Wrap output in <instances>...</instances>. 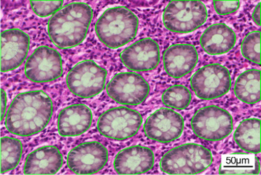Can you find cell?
Returning <instances> with one entry per match:
<instances>
[{"label": "cell", "instance_id": "6da1fadb", "mask_svg": "<svg viewBox=\"0 0 261 175\" xmlns=\"http://www.w3.org/2000/svg\"><path fill=\"white\" fill-rule=\"evenodd\" d=\"M53 103L42 91H26L14 98L9 107L5 126L9 132L21 137L36 135L48 125Z\"/></svg>", "mask_w": 261, "mask_h": 175}, {"label": "cell", "instance_id": "7a4b0ae2", "mask_svg": "<svg viewBox=\"0 0 261 175\" xmlns=\"http://www.w3.org/2000/svg\"><path fill=\"white\" fill-rule=\"evenodd\" d=\"M93 11L84 3H72L55 13L47 26L50 40L59 48H72L86 38Z\"/></svg>", "mask_w": 261, "mask_h": 175}, {"label": "cell", "instance_id": "3957f363", "mask_svg": "<svg viewBox=\"0 0 261 175\" xmlns=\"http://www.w3.org/2000/svg\"><path fill=\"white\" fill-rule=\"evenodd\" d=\"M139 30L137 16L124 7L107 9L95 24L97 37L106 47L120 48L133 41Z\"/></svg>", "mask_w": 261, "mask_h": 175}, {"label": "cell", "instance_id": "277c9868", "mask_svg": "<svg viewBox=\"0 0 261 175\" xmlns=\"http://www.w3.org/2000/svg\"><path fill=\"white\" fill-rule=\"evenodd\" d=\"M212 162L213 155L208 148L189 143L165 153L160 167L168 174H199L208 168Z\"/></svg>", "mask_w": 261, "mask_h": 175}, {"label": "cell", "instance_id": "5b68a950", "mask_svg": "<svg viewBox=\"0 0 261 175\" xmlns=\"http://www.w3.org/2000/svg\"><path fill=\"white\" fill-rule=\"evenodd\" d=\"M207 17L206 7L200 1H174L164 11L163 22L169 31L186 34L198 30Z\"/></svg>", "mask_w": 261, "mask_h": 175}, {"label": "cell", "instance_id": "8992f818", "mask_svg": "<svg viewBox=\"0 0 261 175\" xmlns=\"http://www.w3.org/2000/svg\"><path fill=\"white\" fill-rule=\"evenodd\" d=\"M143 124L141 114L126 107L107 110L98 121L99 134L114 141H124L134 137Z\"/></svg>", "mask_w": 261, "mask_h": 175}, {"label": "cell", "instance_id": "52a82bcc", "mask_svg": "<svg viewBox=\"0 0 261 175\" xmlns=\"http://www.w3.org/2000/svg\"><path fill=\"white\" fill-rule=\"evenodd\" d=\"M191 128L197 137L208 141H218L230 135L233 118L227 110L211 105L201 108L191 120Z\"/></svg>", "mask_w": 261, "mask_h": 175}, {"label": "cell", "instance_id": "ba28073f", "mask_svg": "<svg viewBox=\"0 0 261 175\" xmlns=\"http://www.w3.org/2000/svg\"><path fill=\"white\" fill-rule=\"evenodd\" d=\"M107 72L93 61H84L74 66L66 77L69 91L81 98L99 95L105 88Z\"/></svg>", "mask_w": 261, "mask_h": 175}, {"label": "cell", "instance_id": "9c48e42d", "mask_svg": "<svg viewBox=\"0 0 261 175\" xmlns=\"http://www.w3.org/2000/svg\"><path fill=\"white\" fill-rule=\"evenodd\" d=\"M196 96L202 100H214L227 95L231 86L228 69L219 64H210L197 71L191 79Z\"/></svg>", "mask_w": 261, "mask_h": 175}, {"label": "cell", "instance_id": "30bf717a", "mask_svg": "<svg viewBox=\"0 0 261 175\" xmlns=\"http://www.w3.org/2000/svg\"><path fill=\"white\" fill-rule=\"evenodd\" d=\"M107 91L109 96L120 105H138L147 99L150 89L141 75L121 72L112 78Z\"/></svg>", "mask_w": 261, "mask_h": 175}, {"label": "cell", "instance_id": "8fae6325", "mask_svg": "<svg viewBox=\"0 0 261 175\" xmlns=\"http://www.w3.org/2000/svg\"><path fill=\"white\" fill-rule=\"evenodd\" d=\"M62 72L60 53L46 46L36 48L26 62L25 76L32 82H51L59 79Z\"/></svg>", "mask_w": 261, "mask_h": 175}, {"label": "cell", "instance_id": "7c38bea8", "mask_svg": "<svg viewBox=\"0 0 261 175\" xmlns=\"http://www.w3.org/2000/svg\"><path fill=\"white\" fill-rule=\"evenodd\" d=\"M107 149L98 141H86L69 152L67 163L76 174H95L108 163Z\"/></svg>", "mask_w": 261, "mask_h": 175}, {"label": "cell", "instance_id": "4fadbf2b", "mask_svg": "<svg viewBox=\"0 0 261 175\" xmlns=\"http://www.w3.org/2000/svg\"><path fill=\"white\" fill-rule=\"evenodd\" d=\"M182 115L169 108H160L148 117L144 125L146 136L158 142H172L179 138L184 131Z\"/></svg>", "mask_w": 261, "mask_h": 175}, {"label": "cell", "instance_id": "5bb4252c", "mask_svg": "<svg viewBox=\"0 0 261 175\" xmlns=\"http://www.w3.org/2000/svg\"><path fill=\"white\" fill-rule=\"evenodd\" d=\"M120 60L134 72H150L156 69L160 63V47L152 39H142L123 50Z\"/></svg>", "mask_w": 261, "mask_h": 175}, {"label": "cell", "instance_id": "9a60e30c", "mask_svg": "<svg viewBox=\"0 0 261 175\" xmlns=\"http://www.w3.org/2000/svg\"><path fill=\"white\" fill-rule=\"evenodd\" d=\"M30 39L25 33L17 30L1 33V72L14 70L22 65L30 49Z\"/></svg>", "mask_w": 261, "mask_h": 175}, {"label": "cell", "instance_id": "2e32d148", "mask_svg": "<svg viewBox=\"0 0 261 175\" xmlns=\"http://www.w3.org/2000/svg\"><path fill=\"white\" fill-rule=\"evenodd\" d=\"M114 165L119 174H143L153 168L154 154L148 147L130 146L116 156Z\"/></svg>", "mask_w": 261, "mask_h": 175}, {"label": "cell", "instance_id": "e0dca14e", "mask_svg": "<svg viewBox=\"0 0 261 175\" xmlns=\"http://www.w3.org/2000/svg\"><path fill=\"white\" fill-rule=\"evenodd\" d=\"M198 62V51L191 44L172 45L164 54L165 72L174 79H180L190 74Z\"/></svg>", "mask_w": 261, "mask_h": 175}, {"label": "cell", "instance_id": "ac0fdd59", "mask_svg": "<svg viewBox=\"0 0 261 175\" xmlns=\"http://www.w3.org/2000/svg\"><path fill=\"white\" fill-rule=\"evenodd\" d=\"M92 120V112L87 105L74 104L61 111L58 117V130L63 137H76L89 130Z\"/></svg>", "mask_w": 261, "mask_h": 175}, {"label": "cell", "instance_id": "d6986e66", "mask_svg": "<svg viewBox=\"0 0 261 175\" xmlns=\"http://www.w3.org/2000/svg\"><path fill=\"white\" fill-rule=\"evenodd\" d=\"M63 157L55 146H42L28 155L24 174H55L62 168Z\"/></svg>", "mask_w": 261, "mask_h": 175}, {"label": "cell", "instance_id": "ffe728a7", "mask_svg": "<svg viewBox=\"0 0 261 175\" xmlns=\"http://www.w3.org/2000/svg\"><path fill=\"white\" fill-rule=\"evenodd\" d=\"M200 43L208 54H224L234 47L236 35L227 24H213L203 33Z\"/></svg>", "mask_w": 261, "mask_h": 175}, {"label": "cell", "instance_id": "44dd1931", "mask_svg": "<svg viewBox=\"0 0 261 175\" xmlns=\"http://www.w3.org/2000/svg\"><path fill=\"white\" fill-rule=\"evenodd\" d=\"M260 71H245L236 79L234 94L242 102L254 105L260 101Z\"/></svg>", "mask_w": 261, "mask_h": 175}, {"label": "cell", "instance_id": "7402d4cb", "mask_svg": "<svg viewBox=\"0 0 261 175\" xmlns=\"http://www.w3.org/2000/svg\"><path fill=\"white\" fill-rule=\"evenodd\" d=\"M259 161L254 153L225 155L222 157L220 174H259Z\"/></svg>", "mask_w": 261, "mask_h": 175}, {"label": "cell", "instance_id": "603a6c76", "mask_svg": "<svg viewBox=\"0 0 261 175\" xmlns=\"http://www.w3.org/2000/svg\"><path fill=\"white\" fill-rule=\"evenodd\" d=\"M260 125L259 119L250 118L238 126L234 138L242 150L254 154L260 153Z\"/></svg>", "mask_w": 261, "mask_h": 175}, {"label": "cell", "instance_id": "cb8c5ba5", "mask_svg": "<svg viewBox=\"0 0 261 175\" xmlns=\"http://www.w3.org/2000/svg\"><path fill=\"white\" fill-rule=\"evenodd\" d=\"M21 141L16 138L4 137L1 138V173L14 170L19 163L22 156Z\"/></svg>", "mask_w": 261, "mask_h": 175}, {"label": "cell", "instance_id": "d4e9b609", "mask_svg": "<svg viewBox=\"0 0 261 175\" xmlns=\"http://www.w3.org/2000/svg\"><path fill=\"white\" fill-rule=\"evenodd\" d=\"M192 95L188 88L182 85H175L167 89L162 101L166 106L175 110L187 109L191 104Z\"/></svg>", "mask_w": 261, "mask_h": 175}, {"label": "cell", "instance_id": "484cf974", "mask_svg": "<svg viewBox=\"0 0 261 175\" xmlns=\"http://www.w3.org/2000/svg\"><path fill=\"white\" fill-rule=\"evenodd\" d=\"M260 32H253L248 35L242 44L243 57L253 63L260 64Z\"/></svg>", "mask_w": 261, "mask_h": 175}, {"label": "cell", "instance_id": "4316f807", "mask_svg": "<svg viewBox=\"0 0 261 175\" xmlns=\"http://www.w3.org/2000/svg\"><path fill=\"white\" fill-rule=\"evenodd\" d=\"M32 8L36 15L40 17H46L55 14L62 8V1H50V2H39L32 1Z\"/></svg>", "mask_w": 261, "mask_h": 175}, {"label": "cell", "instance_id": "83f0119b", "mask_svg": "<svg viewBox=\"0 0 261 175\" xmlns=\"http://www.w3.org/2000/svg\"><path fill=\"white\" fill-rule=\"evenodd\" d=\"M240 4L239 1H214L213 7L217 14L225 16L236 12Z\"/></svg>", "mask_w": 261, "mask_h": 175}, {"label": "cell", "instance_id": "f1b7e54d", "mask_svg": "<svg viewBox=\"0 0 261 175\" xmlns=\"http://www.w3.org/2000/svg\"><path fill=\"white\" fill-rule=\"evenodd\" d=\"M7 98L4 89L1 90V122L4 120L6 107H7Z\"/></svg>", "mask_w": 261, "mask_h": 175}, {"label": "cell", "instance_id": "f546056e", "mask_svg": "<svg viewBox=\"0 0 261 175\" xmlns=\"http://www.w3.org/2000/svg\"><path fill=\"white\" fill-rule=\"evenodd\" d=\"M261 4L259 3L255 7L254 11L253 12V20L256 25H260V8Z\"/></svg>", "mask_w": 261, "mask_h": 175}]
</instances>
